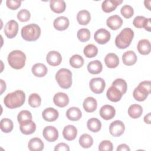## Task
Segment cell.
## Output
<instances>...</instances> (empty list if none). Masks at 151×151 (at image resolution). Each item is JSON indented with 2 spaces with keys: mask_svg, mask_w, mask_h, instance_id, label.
<instances>
[{
  "mask_svg": "<svg viewBox=\"0 0 151 151\" xmlns=\"http://www.w3.org/2000/svg\"><path fill=\"white\" fill-rule=\"evenodd\" d=\"M25 101V93L21 90L8 93L4 99V103L9 109H16L22 106Z\"/></svg>",
  "mask_w": 151,
  "mask_h": 151,
  "instance_id": "6da1fadb",
  "label": "cell"
},
{
  "mask_svg": "<svg viewBox=\"0 0 151 151\" xmlns=\"http://www.w3.org/2000/svg\"><path fill=\"white\" fill-rule=\"evenodd\" d=\"M133 37V31L130 28H125L116 36L115 44L118 48L125 49L130 45Z\"/></svg>",
  "mask_w": 151,
  "mask_h": 151,
  "instance_id": "7a4b0ae2",
  "label": "cell"
},
{
  "mask_svg": "<svg viewBox=\"0 0 151 151\" xmlns=\"http://www.w3.org/2000/svg\"><path fill=\"white\" fill-rule=\"evenodd\" d=\"M26 61V55L20 50H13L12 51L8 56V62L12 68L16 70H20L22 68Z\"/></svg>",
  "mask_w": 151,
  "mask_h": 151,
  "instance_id": "3957f363",
  "label": "cell"
},
{
  "mask_svg": "<svg viewBox=\"0 0 151 151\" xmlns=\"http://www.w3.org/2000/svg\"><path fill=\"white\" fill-rule=\"evenodd\" d=\"M21 36L27 41H35L41 35V28L36 24H30L23 27L21 31Z\"/></svg>",
  "mask_w": 151,
  "mask_h": 151,
  "instance_id": "277c9868",
  "label": "cell"
},
{
  "mask_svg": "<svg viewBox=\"0 0 151 151\" xmlns=\"http://www.w3.org/2000/svg\"><path fill=\"white\" fill-rule=\"evenodd\" d=\"M55 80L62 88H69L72 84V73L68 69L61 68L55 74Z\"/></svg>",
  "mask_w": 151,
  "mask_h": 151,
  "instance_id": "5b68a950",
  "label": "cell"
},
{
  "mask_svg": "<svg viewBox=\"0 0 151 151\" xmlns=\"http://www.w3.org/2000/svg\"><path fill=\"white\" fill-rule=\"evenodd\" d=\"M151 93L150 81H143L140 82L133 92L134 99L138 101H143L146 99Z\"/></svg>",
  "mask_w": 151,
  "mask_h": 151,
  "instance_id": "8992f818",
  "label": "cell"
},
{
  "mask_svg": "<svg viewBox=\"0 0 151 151\" xmlns=\"http://www.w3.org/2000/svg\"><path fill=\"white\" fill-rule=\"evenodd\" d=\"M89 86L90 90L95 94H101L103 92L105 87L106 83L104 79L100 77H96L92 78L90 83Z\"/></svg>",
  "mask_w": 151,
  "mask_h": 151,
  "instance_id": "52a82bcc",
  "label": "cell"
},
{
  "mask_svg": "<svg viewBox=\"0 0 151 151\" xmlns=\"http://www.w3.org/2000/svg\"><path fill=\"white\" fill-rule=\"evenodd\" d=\"M125 126L124 123L119 120L111 122L109 126V132L114 137L121 136L124 132Z\"/></svg>",
  "mask_w": 151,
  "mask_h": 151,
  "instance_id": "ba28073f",
  "label": "cell"
},
{
  "mask_svg": "<svg viewBox=\"0 0 151 151\" xmlns=\"http://www.w3.org/2000/svg\"><path fill=\"white\" fill-rule=\"evenodd\" d=\"M18 31V22L13 19L9 21L4 27V33L6 37L8 38H14Z\"/></svg>",
  "mask_w": 151,
  "mask_h": 151,
  "instance_id": "9c48e42d",
  "label": "cell"
},
{
  "mask_svg": "<svg viewBox=\"0 0 151 151\" xmlns=\"http://www.w3.org/2000/svg\"><path fill=\"white\" fill-rule=\"evenodd\" d=\"M110 37L111 35L110 32L104 28L97 29L94 35L95 41L99 44H106L110 40Z\"/></svg>",
  "mask_w": 151,
  "mask_h": 151,
  "instance_id": "30bf717a",
  "label": "cell"
},
{
  "mask_svg": "<svg viewBox=\"0 0 151 151\" xmlns=\"http://www.w3.org/2000/svg\"><path fill=\"white\" fill-rule=\"evenodd\" d=\"M42 135L46 140L49 142H53L57 140L58 137V132L54 126H48L44 129Z\"/></svg>",
  "mask_w": 151,
  "mask_h": 151,
  "instance_id": "8fae6325",
  "label": "cell"
},
{
  "mask_svg": "<svg viewBox=\"0 0 151 151\" xmlns=\"http://www.w3.org/2000/svg\"><path fill=\"white\" fill-rule=\"evenodd\" d=\"M99 113L102 119L106 120H109L112 119L114 117L116 114V110L113 106L106 104L100 108Z\"/></svg>",
  "mask_w": 151,
  "mask_h": 151,
  "instance_id": "7c38bea8",
  "label": "cell"
},
{
  "mask_svg": "<svg viewBox=\"0 0 151 151\" xmlns=\"http://www.w3.org/2000/svg\"><path fill=\"white\" fill-rule=\"evenodd\" d=\"M47 62L51 66L55 67L60 65L62 61V57L60 52L56 51L48 52L46 56Z\"/></svg>",
  "mask_w": 151,
  "mask_h": 151,
  "instance_id": "4fadbf2b",
  "label": "cell"
},
{
  "mask_svg": "<svg viewBox=\"0 0 151 151\" xmlns=\"http://www.w3.org/2000/svg\"><path fill=\"white\" fill-rule=\"evenodd\" d=\"M19 129L22 134L29 135L35 132L36 124L32 120H27L19 123Z\"/></svg>",
  "mask_w": 151,
  "mask_h": 151,
  "instance_id": "5bb4252c",
  "label": "cell"
},
{
  "mask_svg": "<svg viewBox=\"0 0 151 151\" xmlns=\"http://www.w3.org/2000/svg\"><path fill=\"white\" fill-rule=\"evenodd\" d=\"M123 19L118 15H114L109 17L106 21L107 26L112 30H117L123 24Z\"/></svg>",
  "mask_w": 151,
  "mask_h": 151,
  "instance_id": "9a60e30c",
  "label": "cell"
},
{
  "mask_svg": "<svg viewBox=\"0 0 151 151\" xmlns=\"http://www.w3.org/2000/svg\"><path fill=\"white\" fill-rule=\"evenodd\" d=\"M53 102L59 107H64L68 105L69 103V98L66 93L58 92L54 96Z\"/></svg>",
  "mask_w": 151,
  "mask_h": 151,
  "instance_id": "2e32d148",
  "label": "cell"
},
{
  "mask_svg": "<svg viewBox=\"0 0 151 151\" xmlns=\"http://www.w3.org/2000/svg\"><path fill=\"white\" fill-rule=\"evenodd\" d=\"M42 118L47 122H52L55 121L58 116L59 113L58 110L52 107H48L44 110L42 113Z\"/></svg>",
  "mask_w": 151,
  "mask_h": 151,
  "instance_id": "e0dca14e",
  "label": "cell"
},
{
  "mask_svg": "<svg viewBox=\"0 0 151 151\" xmlns=\"http://www.w3.org/2000/svg\"><path fill=\"white\" fill-rule=\"evenodd\" d=\"M122 2V0H106L102 2L101 8L104 12L109 13L114 11Z\"/></svg>",
  "mask_w": 151,
  "mask_h": 151,
  "instance_id": "ac0fdd59",
  "label": "cell"
},
{
  "mask_svg": "<svg viewBox=\"0 0 151 151\" xmlns=\"http://www.w3.org/2000/svg\"><path fill=\"white\" fill-rule=\"evenodd\" d=\"M70 24L69 19L67 17L61 16L55 18L53 22L55 29L58 31H64L68 28Z\"/></svg>",
  "mask_w": 151,
  "mask_h": 151,
  "instance_id": "d6986e66",
  "label": "cell"
},
{
  "mask_svg": "<svg viewBox=\"0 0 151 151\" xmlns=\"http://www.w3.org/2000/svg\"><path fill=\"white\" fill-rule=\"evenodd\" d=\"M106 96L110 101L113 102H117L120 100L123 94L119 89L111 86L108 88L106 93Z\"/></svg>",
  "mask_w": 151,
  "mask_h": 151,
  "instance_id": "ffe728a7",
  "label": "cell"
},
{
  "mask_svg": "<svg viewBox=\"0 0 151 151\" xmlns=\"http://www.w3.org/2000/svg\"><path fill=\"white\" fill-rule=\"evenodd\" d=\"M77 135V128L71 124H68L64 127L63 130V136L65 139L68 141L73 140L75 139Z\"/></svg>",
  "mask_w": 151,
  "mask_h": 151,
  "instance_id": "44dd1931",
  "label": "cell"
},
{
  "mask_svg": "<svg viewBox=\"0 0 151 151\" xmlns=\"http://www.w3.org/2000/svg\"><path fill=\"white\" fill-rule=\"evenodd\" d=\"M137 56L133 51H126L122 55V61L124 65L130 66L134 65L137 61Z\"/></svg>",
  "mask_w": 151,
  "mask_h": 151,
  "instance_id": "7402d4cb",
  "label": "cell"
},
{
  "mask_svg": "<svg viewBox=\"0 0 151 151\" xmlns=\"http://www.w3.org/2000/svg\"><path fill=\"white\" fill-rule=\"evenodd\" d=\"M51 9L57 14L63 12L66 8V4L63 0H52L50 2Z\"/></svg>",
  "mask_w": 151,
  "mask_h": 151,
  "instance_id": "603a6c76",
  "label": "cell"
},
{
  "mask_svg": "<svg viewBox=\"0 0 151 151\" xmlns=\"http://www.w3.org/2000/svg\"><path fill=\"white\" fill-rule=\"evenodd\" d=\"M83 106L86 112L92 113L94 111L97 109V100L93 97H88L83 101Z\"/></svg>",
  "mask_w": 151,
  "mask_h": 151,
  "instance_id": "cb8c5ba5",
  "label": "cell"
},
{
  "mask_svg": "<svg viewBox=\"0 0 151 151\" xmlns=\"http://www.w3.org/2000/svg\"><path fill=\"white\" fill-rule=\"evenodd\" d=\"M104 62L106 66L110 68L117 67L119 64V58L114 53H109L104 58Z\"/></svg>",
  "mask_w": 151,
  "mask_h": 151,
  "instance_id": "d4e9b609",
  "label": "cell"
},
{
  "mask_svg": "<svg viewBox=\"0 0 151 151\" xmlns=\"http://www.w3.org/2000/svg\"><path fill=\"white\" fill-rule=\"evenodd\" d=\"M31 71L34 76L35 77H42L47 74L48 69L45 64L38 63L33 65L31 68Z\"/></svg>",
  "mask_w": 151,
  "mask_h": 151,
  "instance_id": "484cf974",
  "label": "cell"
},
{
  "mask_svg": "<svg viewBox=\"0 0 151 151\" xmlns=\"http://www.w3.org/2000/svg\"><path fill=\"white\" fill-rule=\"evenodd\" d=\"M137 48L139 52L142 55H147L150 52L151 45L150 42L148 40H140L137 44Z\"/></svg>",
  "mask_w": 151,
  "mask_h": 151,
  "instance_id": "4316f807",
  "label": "cell"
},
{
  "mask_svg": "<svg viewBox=\"0 0 151 151\" xmlns=\"http://www.w3.org/2000/svg\"><path fill=\"white\" fill-rule=\"evenodd\" d=\"M28 147L31 151H41L43 150L44 145L40 138L34 137L28 142Z\"/></svg>",
  "mask_w": 151,
  "mask_h": 151,
  "instance_id": "83f0119b",
  "label": "cell"
},
{
  "mask_svg": "<svg viewBox=\"0 0 151 151\" xmlns=\"http://www.w3.org/2000/svg\"><path fill=\"white\" fill-rule=\"evenodd\" d=\"M66 116L67 119L71 121H78L81 116L82 113L80 109L77 107H71L66 111Z\"/></svg>",
  "mask_w": 151,
  "mask_h": 151,
  "instance_id": "f1b7e54d",
  "label": "cell"
},
{
  "mask_svg": "<svg viewBox=\"0 0 151 151\" xmlns=\"http://www.w3.org/2000/svg\"><path fill=\"white\" fill-rule=\"evenodd\" d=\"M102 69L103 65L99 60L91 61L87 65L88 71L92 74H98L100 73Z\"/></svg>",
  "mask_w": 151,
  "mask_h": 151,
  "instance_id": "f546056e",
  "label": "cell"
},
{
  "mask_svg": "<svg viewBox=\"0 0 151 151\" xmlns=\"http://www.w3.org/2000/svg\"><path fill=\"white\" fill-rule=\"evenodd\" d=\"M143 113L142 107L137 104L130 105L128 109V114L132 119H137L140 117Z\"/></svg>",
  "mask_w": 151,
  "mask_h": 151,
  "instance_id": "4dcf8cb0",
  "label": "cell"
},
{
  "mask_svg": "<svg viewBox=\"0 0 151 151\" xmlns=\"http://www.w3.org/2000/svg\"><path fill=\"white\" fill-rule=\"evenodd\" d=\"M91 19L90 12L87 10L80 11L77 14V20L79 24L82 25H87Z\"/></svg>",
  "mask_w": 151,
  "mask_h": 151,
  "instance_id": "1f68e13d",
  "label": "cell"
},
{
  "mask_svg": "<svg viewBox=\"0 0 151 151\" xmlns=\"http://www.w3.org/2000/svg\"><path fill=\"white\" fill-rule=\"evenodd\" d=\"M87 127L90 131L96 133L100 130L101 128V123L98 119L92 117L88 120L87 122Z\"/></svg>",
  "mask_w": 151,
  "mask_h": 151,
  "instance_id": "d6a6232c",
  "label": "cell"
},
{
  "mask_svg": "<svg viewBox=\"0 0 151 151\" xmlns=\"http://www.w3.org/2000/svg\"><path fill=\"white\" fill-rule=\"evenodd\" d=\"M79 144L83 148H89L93 144V139L90 134L84 133L79 138Z\"/></svg>",
  "mask_w": 151,
  "mask_h": 151,
  "instance_id": "836d02e7",
  "label": "cell"
},
{
  "mask_svg": "<svg viewBox=\"0 0 151 151\" xmlns=\"http://www.w3.org/2000/svg\"><path fill=\"white\" fill-rule=\"evenodd\" d=\"M69 62L70 65L72 67L75 68H79L83 65L84 59L81 55L78 54H74L70 57Z\"/></svg>",
  "mask_w": 151,
  "mask_h": 151,
  "instance_id": "e575fe53",
  "label": "cell"
},
{
  "mask_svg": "<svg viewBox=\"0 0 151 151\" xmlns=\"http://www.w3.org/2000/svg\"><path fill=\"white\" fill-rule=\"evenodd\" d=\"M1 130L5 133H10L14 128V124L12 121L7 118H4L1 120Z\"/></svg>",
  "mask_w": 151,
  "mask_h": 151,
  "instance_id": "d590c367",
  "label": "cell"
},
{
  "mask_svg": "<svg viewBox=\"0 0 151 151\" xmlns=\"http://www.w3.org/2000/svg\"><path fill=\"white\" fill-rule=\"evenodd\" d=\"M83 52L86 57L93 58L97 55L98 53V48L95 45L90 44L84 47Z\"/></svg>",
  "mask_w": 151,
  "mask_h": 151,
  "instance_id": "8d00e7d4",
  "label": "cell"
},
{
  "mask_svg": "<svg viewBox=\"0 0 151 151\" xmlns=\"http://www.w3.org/2000/svg\"><path fill=\"white\" fill-rule=\"evenodd\" d=\"M111 86L119 89L122 94H124L127 89V85L126 81L122 78H117L112 83Z\"/></svg>",
  "mask_w": 151,
  "mask_h": 151,
  "instance_id": "74e56055",
  "label": "cell"
},
{
  "mask_svg": "<svg viewBox=\"0 0 151 151\" xmlns=\"http://www.w3.org/2000/svg\"><path fill=\"white\" fill-rule=\"evenodd\" d=\"M41 103V97L37 93H32L28 97L29 105L34 108L39 107Z\"/></svg>",
  "mask_w": 151,
  "mask_h": 151,
  "instance_id": "f35d334b",
  "label": "cell"
},
{
  "mask_svg": "<svg viewBox=\"0 0 151 151\" xmlns=\"http://www.w3.org/2000/svg\"><path fill=\"white\" fill-rule=\"evenodd\" d=\"M90 32L87 28H81L77 31V37L78 39L82 42L88 41L90 38Z\"/></svg>",
  "mask_w": 151,
  "mask_h": 151,
  "instance_id": "ab89813d",
  "label": "cell"
},
{
  "mask_svg": "<svg viewBox=\"0 0 151 151\" xmlns=\"http://www.w3.org/2000/svg\"><path fill=\"white\" fill-rule=\"evenodd\" d=\"M17 120L19 123H21L27 120H32V114L28 110H21L17 116Z\"/></svg>",
  "mask_w": 151,
  "mask_h": 151,
  "instance_id": "60d3db41",
  "label": "cell"
},
{
  "mask_svg": "<svg viewBox=\"0 0 151 151\" xmlns=\"http://www.w3.org/2000/svg\"><path fill=\"white\" fill-rule=\"evenodd\" d=\"M121 14L126 18H131L134 14V10L132 6L129 5H123L120 9Z\"/></svg>",
  "mask_w": 151,
  "mask_h": 151,
  "instance_id": "b9f144b4",
  "label": "cell"
},
{
  "mask_svg": "<svg viewBox=\"0 0 151 151\" xmlns=\"http://www.w3.org/2000/svg\"><path fill=\"white\" fill-rule=\"evenodd\" d=\"M31 14L29 11L26 9H21L17 14V18L21 22H27L29 20Z\"/></svg>",
  "mask_w": 151,
  "mask_h": 151,
  "instance_id": "7bdbcfd3",
  "label": "cell"
},
{
  "mask_svg": "<svg viewBox=\"0 0 151 151\" xmlns=\"http://www.w3.org/2000/svg\"><path fill=\"white\" fill-rule=\"evenodd\" d=\"M146 18L143 16H137L136 17L133 21V25L137 28H144L145 25L147 21Z\"/></svg>",
  "mask_w": 151,
  "mask_h": 151,
  "instance_id": "ee69618b",
  "label": "cell"
},
{
  "mask_svg": "<svg viewBox=\"0 0 151 151\" xmlns=\"http://www.w3.org/2000/svg\"><path fill=\"white\" fill-rule=\"evenodd\" d=\"M113 149V146L112 143L110 140H104L100 142L99 146V150L100 151L107 150V151H111Z\"/></svg>",
  "mask_w": 151,
  "mask_h": 151,
  "instance_id": "f6af8a7d",
  "label": "cell"
},
{
  "mask_svg": "<svg viewBox=\"0 0 151 151\" xmlns=\"http://www.w3.org/2000/svg\"><path fill=\"white\" fill-rule=\"evenodd\" d=\"M21 4V1L18 0H7L6 1V6L8 8L12 10H15L18 9Z\"/></svg>",
  "mask_w": 151,
  "mask_h": 151,
  "instance_id": "bcb514c9",
  "label": "cell"
},
{
  "mask_svg": "<svg viewBox=\"0 0 151 151\" xmlns=\"http://www.w3.org/2000/svg\"><path fill=\"white\" fill-rule=\"evenodd\" d=\"M55 151H69L70 147L68 145H67L65 143H60L58 145H57L54 147Z\"/></svg>",
  "mask_w": 151,
  "mask_h": 151,
  "instance_id": "7dc6e473",
  "label": "cell"
},
{
  "mask_svg": "<svg viewBox=\"0 0 151 151\" xmlns=\"http://www.w3.org/2000/svg\"><path fill=\"white\" fill-rule=\"evenodd\" d=\"M130 148L129 147L124 143L123 144H120V145L118 146V147L116 149L117 151H130Z\"/></svg>",
  "mask_w": 151,
  "mask_h": 151,
  "instance_id": "c3c4849f",
  "label": "cell"
},
{
  "mask_svg": "<svg viewBox=\"0 0 151 151\" xmlns=\"http://www.w3.org/2000/svg\"><path fill=\"white\" fill-rule=\"evenodd\" d=\"M144 28L145 30H146L149 32H150V31H151V18H149L147 19V21L145 25Z\"/></svg>",
  "mask_w": 151,
  "mask_h": 151,
  "instance_id": "681fc988",
  "label": "cell"
},
{
  "mask_svg": "<svg viewBox=\"0 0 151 151\" xmlns=\"http://www.w3.org/2000/svg\"><path fill=\"white\" fill-rule=\"evenodd\" d=\"M0 81H1V94H2L6 89V83L2 79L0 80Z\"/></svg>",
  "mask_w": 151,
  "mask_h": 151,
  "instance_id": "f907efd6",
  "label": "cell"
},
{
  "mask_svg": "<svg viewBox=\"0 0 151 151\" xmlns=\"http://www.w3.org/2000/svg\"><path fill=\"white\" fill-rule=\"evenodd\" d=\"M150 115H151V113H149L147 114H146L145 117H144V122L147 123V124H150L151 123V122H150Z\"/></svg>",
  "mask_w": 151,
  "mask_h": 151,
  "instance_id": "816d5d0a",
  "label": "cell"
},
{
  "mask_svg": "<svg viewBox=\"0 0 151 151\" xmlns=\"http://www.w3.org/2000/svg\"><path fill=\"white\" fill-rule=\"evenodd\" d=\"M150 1H144V4H145V6L149 9V10H151L150 9Z\"/></svg>",
  "mask_w": 151,
  "mask_h": 151,
  "instance_id": "f5cc1de1",
  "label": "cell"
}]
</instances>
